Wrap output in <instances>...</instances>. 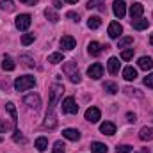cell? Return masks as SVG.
<instances>
[{
  "label": "cell",
  "mask_w": 153,
  "mask_h": 153,
  "mask_svg": "<svg viewBox=\"0 0 153 153\" xmlns=\"http://www.w3.org/2000/svg\"><path fill=\"white\" fill-rule=\"evenodd\" d=\"M11 130V123H7L5 119H0V134H5Z\"/></svg>",
  "instance_id": "38"
},
{
  "label": "cell",
  "mask_w": 153,
  "mask_h": 153,
  "mask_svg": "<svg viewBox=\"0 0 153 153\" xmlns=\"http://www.w3.org/2000/svg\"><path fill=\"white\" fill-rule=\"evenodd\" d=\"M102 4H103V0H89V2H87V7L93 9V7H98V5H102Z\"/></svg>",
  "instance_id": "41"
},
{
  "label": "cell",
  "mask_w": 153,
  "mask_h": 153,
  "mask_svg": "<svg viewBox=\"0 0 153 153\" xmlns=\"http://www.w3.org/2000/svg\"><path fill=\"white\" fill-rule=\"evenodd\" d=\"M5 109L9 111V114H11V117H13V123L16 125V119H18V114H16V107H14V103H5Z\"/></svg>",
  "instance_id": "28"
},
{
  "label": "cell",
  "mask_w": 153,
  "mask_h": 153,
  "mask_svg": "<svg viewBox=\"0 0 153 153\" xmlns=\"http://www.w3.org/2000/svg\"><path fill=\"white\" fill-rule=\"evenodd\" d=\"M144 85L150 87V89H153V73H150V75L144 78Z\"/></svg>",
  "instance_id": "40"
},
{
  "label": "cell",
  "mask_w": 153,
  "mask_h": 153,
  "mask_svg": "<svg viewBox=\"0 0 153 153\" xmlns=\"http://www.w3.org/2000/svg\"><path fill=\"white\" fill-rule=\"evenodd\" d=\"M13 141H14V143H22V144H25V137L22 135L20 130H14V134H13Z\"/></svg>",
  "instance_id": "36"
},
{
  "label": "cell",
  "mask_w": 153,
  "mask_h": 153,
  "mask_svg": "<svg viewBox=\"0 0 153 153\" xmlns=\"http://www.w3.org/2000/svg\"><path fill=\"white\" fill-rule=\"evenodd\" d=\"M89 148H91V152L93 153H107L109 152V148H107L103 143H98V141H96V143H91Z\"/></svg>",
  "instance_id": "23"
},
{
  "label": "cell",
  "mask_w": 153,
  "mask_h": 153,
  "mask_svg": "<svg viewBox=\"0 0 153 153\" xmlns=\"http://www.w3.org/2000/svg\"><path fill=\"white\" fill-rule=\"evenodd\" d=\"M123 78L128 80V82L135 80V78H137V70H135L134 66H126V68L123 70Z\"/></svg>",
  "instance_id": "18"
},
{
  "label": "cell",
  "mask_w": 153,
  "mask_h": 153,
  "mask_svg": "<svg viewBox=\"0 0 153 153\" xmlns=\"http://www.w3.org/2000/svg\"><path fill=\"white\" fill-rule=\"evenodd\" d=\"M112 11H114L116 18H123L125 14H126V4L123 2V0H114V4H112Z\"/></svg>",
  "instance_id": "7"
},
{
  "label": "cell",
  "mask_w": 153,
  "mask_h": 153,
  "mask_svg": "<svg viewBox=\"0 0 153 153\" xmlns=\"http://www.w3.org/2000/svg\"><path fill=\"white\" fill-rule=\"evenodd\" d=\"M100 25H102V18L100 16H91L87 20V27L89 29H100Z\"/></svg>",
  "instance_id": "24"
},
{
  "label": "cell",
  "mask_w": 153,
  "mask_h": 153,
  "mask_svg": "<svg viewBox=\"0 0 153 153\" xmlns=\"http://www.w3.org/2000/svg\"><path fill=\"white\" fill-rule=\"evenodd\" d=\"M126 119H128L130 123H135V114H132V112H128V114H126Z\"/></svg>",
  "instance_id": "43"
},
{
  "label": "cell",
  "mask_w": 153,
  "mask_h": 153,
  "mask_svg": "<svg viewBox=\"0 0 153 153\" xmlns=\"http://www.w3.org/2000/svg\"><path fill=\"white\" fill-rule=\"evenodd\" d=\"M30 23H32L30 14H18L16 20H14V25H16L18 30H27V29L30 27Z\"/></svg>",
  "instance_id": "3"
},
{
  "label": "cell",
  "mask_w": 153,
  "mask_h": 153,
  "mask_svg": "<svg viewBox=\"0 0 153 153\" xmlns=\"http://www.w3.org/2000/svg\"><path fill=\"white\" fill-rule=\"evenodd\" d=\"M36 148H38V152H45V150L48 148L46 137H38V139H36Z\"/></svg>",
  "instance_id": "27"
},
{
  "label": "cell",
  "mask_w": 153,
  "mask_h": 153,
  "mask_svg": "<svg viewBox=\"0 0 153 153\" xmlns=\"http://www.w3.org/2000/svg\"><path fill=\"white\" fill-rule=\"evenodd\" d=\"M62 112L64 114H76L78 112V105L75 103V98L73 96H68L62 102Z\"/></svg>",
  "instance_id": "4"
},
{
  "label": "cell",
  "mask_w": 153,
  "mask_h": 153,
  "mask_svg": "<svg viewBox=\"0 0 153 153\" xmlns=\"http://www.w3.org/2000/svg\"><path fill=\"white\" fill-rule=\"evenodd\" d=\"M102 48H103V46H102L100 43H96V41H91V43L87 45V52H89L93 57H98V55L102 53Z\"/></svg>",
  "instance_id": "17"
},
{
  "label": "cell",
  "mask_w": 153,
  "mask_h": 153,
  "mask_svg": "<svg viewBox=\"0 0 153 153\" xmlns=\"http://www.w3.org/2000/svg\"><path fill=\"white\" fill-rule=\"evenodd\" d=\"M137 64H139V68H141V70L148 71V70H152V68H153V59L144 55V57H141V59H139V62H137Z\"/></svg>",
  "instance_id": "20"
},
{
  "label": "cell",
  "mask_w": 153,
  "mask_h": 153,
  "mask_svg": "<svg viewBox=\"0 0 153 153\" xmlns=\"http://www.w3.org/2000/svg\"><path fill=\"white\" fill-rule=\"evenodd\" d=\"M143 13H144V5L143 4L135 2L134 5H130V16H132V20H139L143 16Z\"/></svg>",
  "instance_id": "12"
},
{
  "label": "cell",
  "mask_w": 153,
  "mask_h": 153,
  "mask_svg": "<svg viewBox=\"0 0 153 153\" xmlns=\"http://www.w3.org/2000/svg\"><path fill=\"white\" fill-rule=\"evenodd\" d=\"M132 150H134V146H130V144H121V146L116 148V153H132Z\"/></svg>",
  "instance_id": "34"
},
{
  "label": "cell",
  "mask_w": 153,
  "mask_h": 153,
  "mask_svg": "<svg viewBox=\"0 0 153 153\" xmlns=\"http://www.w3.org/2000/svg\"><path fill=\"white\" fill-rule=\"evenodd\" d=\"M64 148H66V146H64V143H62V141H57V143L53 144L52 153H66V152H64Z\"/></svg>",
  "instance_id": "33"
},
{
  "label": "cell",
  "mask_w": 153,
  "mask_h": 153,
  "mask_svg": "<svg viewBox=\"0 0 153 153\" xmlns=\"http://www.w3.org/2000/svg\"><path fill=\"white\" fill-rule=\"evenodd\" d=\"M66 18H70L71 22H76V23H78L80 14H78V13H75V11H68V13H66Z\"/></svg>",
  "instance_id": "39"
},
{
  "label": "cell",
  "mask_w": 153,
  "mask_h": 153,
  "mask_svg": "<svg viewBox=\"0 0 153 153\" xmlns=\"http://www.w3.org/2000/svg\"><path fill=\"white\" fill-rule=\"evenodd\" d=\"M87 75L91 76L93 80H100V78L103 76V66H102L100 62H94V64H91V66L87 68Z\"/></svg>",
  "instance_id": "5"
},
{
  "label": "cell",
  "mask_w": 153,
  "mask_h": 153,
  "mask_svg": "<svg viewBox=\"0 0 153 153\" xmlns=\"http://www.w3.org/2000/svg\"><path fill=\"white\" fill-rule=\"evenodd\" d=\"M139 139L141 141H153V128L152 126H143L139 130Z\"/></svg>",
  "instance_id": "16"
},
{
  "label": "cell",
  "mask_w": 153,
  "mask_h": 153,
  "mask_svg": "<svg viewBox=\"0 0 153 153\" xmlns=\"http://www.w3.org/2000/svg\"><path fill=\"white\" fill-rule=\"evenodd\" d=\"M62 91H64V87H62L61 84L52 85V89H50V107H55V103H57L59 96L62 94Z\"/></svg>",
  "instance_id": "6"
},
{
  "label": "cell",
  "mask_w": 153,
  "mask_h": 153,
  "mask_svg": "<svg viewBox=\"0 0 153 153\" xmlns=\"http://www.w3.org/2000/svg\"><path fill=\"white\" fill-rule=\"evenodd\" d=\"M62 137H66L68 141H80V132L75 128H66L62 130Z\"/></svg>",
  "instance_id": "15"
},
{
  "label": "cell",
  "mask_w": 153,
  "mask_h": 153,
  "mask_svg": "<svg viewBox=\"0 0 153 153\" xmlns=\"http://www.w3.org/2000/svg\"><path fill=\"white\" fill-rule=\"evenodd\" d=\"M23 102H25L29 107H32L34 111H38L39 107H41V98H39V94H27V96L23 98Z\"/></svg>",
  "instance_id": "8"
},
{
  "label": "cell",
  "mask_w": 153,
  "mask_h": 153,
  "mask_svg": "<svg viewBox=\"0 0 153 153\" xmlns=\"http://www.w3.org/2000/svg\"><path fill=\"white\" fill-rule=\"evenodd\" d=\"M134 57V48H128V50H123L121 52V59L123 61H130Z\"/></svg>",
  "instance_id": "35"
},
{
  "label": "cell",
  "mask_w": 153,
  "mask_h": 153,
  "mask_svg": "<svg viewBox=\"0 0 153 153\" xmlns=\"http://www.w3.org/2000/svg\"><path fill=\"white\" fill-rule=\"evenodd\" d=\"M62 61H64V57H62L61 52H55V53L48 55V62H50V64H59V62H62Z\"/></svg>",
  "instance_id": "25"
},
{
  "label": "cell",
  "mask_w": 153,
  "mask_h": 153,
  "mask_svg": "<svg viewBox=\"0 0 153 153\" xmlns=\"http://www.w3.org/2000/svg\"><path fill=\"white\" fill-rule=\"evenodd\" d=\"M45 16H46L52 23H57V22H59V14H57L53 9H45Z\"/></svg>",
  "instance_id": "26"
},
{
  "label": "cell",
  "mask_w": 153,
  "mask_h": 153,
  "mask_svg": "<svg viewBox=\"0 0 153 153\" xmlns=\"http://www.w3.org/2000/svg\"><path fill=\"white\" fill-rule=\"evenodd\" d=\"M121 34H123V27H121V23L112 22V23L109 25V36H111L112 39H119L121 38Z\"/></svg>",
  "instance_id": "11"
},
{
  "label": "cell",
  "mask_w": 153,
  "mask_h": 153,
  "mask_svg": "<svg viewBox=\"0 0 153 153\" xmlns=\"http://www.w3.org/2000/svg\"><path fill=\"white\" fill-rule=\"evenodd\" d=\"M103 89H105L109 94H116V93L119 91V89H117V85H116L114 82H105V84H103Z\"/></svg>",
  "instance_id": "29"
},
{
  "label": "cell",
  "mask_w": 153,
  "mask_h": 153,
  "mask_svg": "<svg viewBox=\"0 0 153 153\" xmlns=\"http://www.w3.org/2000/svg\"><path fill=\"white\" fill-rule=\"evenodd\" d=\"M148 25H150V22L144 20V18H139V20H134L132 22V27L135 30H144V29H148Z\"/></svg>",
  "instance_id": "21"
},
{
  "label": "cell",
  "mask_w": 153,
  "mask_h": 153,
  "mask_svg": "<svg viewBox=\"0 0 153 153\" xmlns=\"http://www.w3.org/2000/svg\"><path fill=\"white\" fill-rule=\"evenodd\" d=\"M132 43H134V38H130V36L119 38L117 39V48H125V46H128V45H132Z\"/></svg>",
  "instance_id": "30"
},
{
  "label": "cell",
  "mask_w": 153,
  "mask_h": 153,
  "mask_svg": "<svg viewBox=\"0 0 153 153\" xmlns=\"http://www.w3.org/2000/svg\"><path fill=\"white\" fill-rule=\"evenodd\" d=\"M53 7H55V9H61L62 5H61V2H59V0H53Z\"/></svg>",
  "instance_id": "45"
},
{
  "label": "cell",
  "mask_w": 153,
  "mask_h": 153,
  "mask_svg": "<svg viewBox=\"0 0 153 153\" xmlns=\"http://www.w3.org/2000/svg\"><path fill=\"white\" fill-rule=\"evenodd\" d=\"M55 125H57V119H55V107H50L48 112H46L45 126H48V128H55Z\"/></svg>",
  "instance_id": "13"
},
{
  "label": "cell",
  "mask_w": 153,
  "mask_h": 153,
  "mask_svg": "<svg viewBox=\"0 0 153 153\" xmlns=\"http://www.w3.org/2000/svg\"><path fill=\"white\" fill-rule=\"evenodd\" d=\"M0 9H2V11H7V13H11V11L14 9V4H13L11 0H2V2H0Z\"/></svg>",
  "instance_id": "31"
},
{
  "label": "cell",
  "mask_w": 153,
  "mask_h": 153,
  "mask_svg": "<svg viewBox=\"0 0 153 153\" xmlns=\"http://www.w3.org/2000/svg\"><path fill=\"white\" fill-rule=\"evenodd\" d=\"M123 91H125V93H126V94H135V96H139V98H141V96H143V94H141V93H135V91H137V89H132V87H125V89H123Z\"/></svg>",
  "instance_id": "42"
},
{
  "label": "cell",
  "mask_w": 153,
  "mask_h": 153,
  "mask_svg": "<svg viewBox=\"0 0 153 153\" xmlns=\"http://www.w3.org/2000/svg\"><path fill=\"white\" fill-rule=\"evenodd\" d=\"M64 2H68V4H76L78 0H64Z\"/></svg>",
  "instance_id": "46"
},
{
  "label": "cell",
  "mask_w": 153,
  "mask_h": 153,
  "mask_svg": "<svg viewBox=\"0 0 153 153\" xmlns=\"http://www.w3.org/2000/svg\"><path fill=\"white\" fill-rule=\"evenodd\" d=\"M100 132L105 134V135H114L116 134V125L112 121H105V123L100 125Z\"/></svg>",
  "instance_id": "14"
},
{
  "label": "cell",
  "mask_w": 153,
  "mask_h": 153,
  "mask_svg": "<svg viewBox=\"0 0 153 153\" xmlns=\"http://www.w3.org/2000/svg\"><path fill=\"white\" fill-rule=\"evenodd\" d=\"M76 46V41L73 36H62L61 38V48L62 50H66V52H70V50H73Z\"/></svg>",
  "instance_id": "10"
},
{
  "label": "cell",
  "mask_w": 153,
  "mask_h": 153,
  "mask_svg": "<svg viewBox=\"0 0 153 153\" xmlns=\"http://www.w3.org/2000/svg\"><path fill=\"white\" fill-rule=\"evenodd\" d=\"M100 117H102V112H100V109H96V107H89V109L85 111V119L91 121V123H98Z\"/></svg>",
  "instance_id": "9"
},
{
  "label": "cell",
  "mask_w": 153,
  "mask_h": 153,
  "mask_svg": "<svg viewBox=\"0 0 153 153\" xmlns=\"http://www.w3.org/2000/svg\"><path fill=\"white\" fill-rule=\"evenodd\" d=\"M0 143H2V137H0Z\"/></svg>",
  "instance_id": "48"
},
{
  "label": "cell",
  "mask_w": 153,
  "mask_h": 153,
  "mask_svg": "<svg viewBox=\"0 0 153 153\" xmlns=\"http://www.w3.org/2000/svg\"><path fill=\"white\" fill-rule=\"evenodd\" d=\"M20 61H23V64H25L27 68H32V66H34V59H32V57H29V55H22V57H20Z\"/></svg>",
  "instance_id": "37"
},
{
  "label": "cell",
  "mask_w": 153,
  "mask_h": 153,
  "mask_svg": "<svg viewBox=\"0 0 153 153\" xmlns=\"http://www.w3.org/2000/svg\"><path fill=\"white\" fill-rule=\"evenodd\" d=\"M150 45H152V46H153V34H152V36H150Z\"/></svg>",
  "instance_id": "47"
},
{
  "label": "cell",
  "mask_w": 153,
  "mask_h": 153,
  "mask_svg": "<svg viewBox=\"0 0 153 153\" xmlns=\"http://www.w3.org/2000/svg\"><path fill=\"white\" fill-rule=\"evenodd\" d=\"M34 39H36L34 34H23V36H22V45H23V46H27V45L34 43Z\"/></svg>",
  "instance_id": "32"
},
{
  "label": "cell",
  "mask_w": 153,
  "mask_h": 153,
  "mask_svg": "<svg viewBox=\"0 0 153 153\" xmlns=\"http://www.w3.org/2000/svg\"><path fill=\"white\" fill-rule=\"evenodd\" d=\"M22 4H27V5H34V4H38V0H20Z\"/></svg>",
  "instance_id": "44"
},
{
  "label": "cell",
  "mask_w": 153,
  "mask_h": 153,
  "mask_svg": "<svg viewBox=\"0 0 153 153\" xmlns=\"http://www.w3.org/2000/svg\"><path fill=\"white\" fill-rule=\"evenodd\" d=\"M107 70H109V73H111V75H116V73L119 71V59L111 57V59H109V62H107Z\"/></svg>",
  "instance_id": "19"
},
{
  "label": "cell",
  "mask_w": 153,
  "mask_h": 153,
  "mask_svg": "<svg viewBox=\"0 0 153 153\" xmlns=\"http://www.w3.org/2000/svg\"><path fill=\"white\" fill-rule=\"evenodd\" d=\"M62 71L68 75V78H70L73 84H80L82 76H80V71H78V68H76V62H73V61L64 62V64H62Z\"/></svg>",
  "instance_id": "1"
},
{
  "label": "cell",
  "mask_w": 153,
  "mask_h": 153,
  "mask_svg": "<svg viewBox=\"0 0 153 153\" xmlns=\"http://www.w3.org/2000/svg\"><path fill=\"white\" fill-rule=\"evenodd\" d=\"M2 68H4L5 71H13V70L16 68V64H14V61H13L9 55H4V59H2Z\"/></svg>",
  "instance_id": "22"
},
{
  "label": "cell",
  "mask_w": 153,
  "mask_h": 153,
  "mask_svg": "<svg viewBox=\"0 0 153 153\" xmlns=\"http://www.w3.org/2000/svg\"><path fill=\"white\" fill-rule=\"evenodd\" d=\"M36 85V78L32 75H23V76H18L14 80V89L16 91H27L30 87Z\"/></svg>",
  "instance_id": "2"
}]
</instances>
